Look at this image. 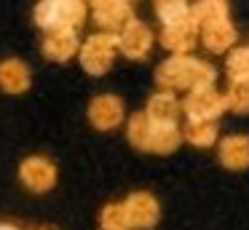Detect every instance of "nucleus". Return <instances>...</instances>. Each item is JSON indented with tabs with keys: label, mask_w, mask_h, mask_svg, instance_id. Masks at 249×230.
I'll list each match as a JSON object with an SVG mask.
<instances>
[{
	"label": "nucleus",
	"mask_w": 249,
	"mask_h": 230,
	"mask_svg": "<svg viewBox=\"0 0 249 230\" xmlns=\"http://www.w3.org/2000/svg\"><path fill=\"white\" fill-rule=\"evenodd\" d=\"M179 105H182V112L188 115L190 123H214L228 110L225 94L214 91V86H204V88L188 91Z\"/></svg>",
	"instance_id": "obj_5"
},
{
	"label": "nucleus",
	"mask_w": 249,
	"mask_h": 230,
	"mask_svg": "<svg viewBox=\"0 0 249 230\" xmlns=\"http://www.w3.org/2000/svg\"><path fill=\"white\" fill-rule=\"evenodd\" d=\"M228 99V110L233 112H249V80H241V83H231V88H228L225 94Z\"/></svg>",
	"instance_id": "obj_21"
},
{
	"label": "nucleus",
	"mask_w": 249,
	"mask_h": 230,
	"mask_svg": "<svg viewBox=\"0 0 249 230\" xmlns=\"http://www.w3.org/2000/svg\"><path fill=\"white\" fill-rule=\"evenodd\" d=\"M19 177H22V182L30 190L43 193V190H51V187H54L56 166L51 163L49 158H43V155H33V158H27L19 166Z\"/></svg>",
	"instance_id": "obj_9"
},
{
	"label": "nucleus",
	"mask_w": 249,
	"mask_h": 230,
	"mask_svg": "<svg viewBox=\"0 0 249 230\" xmlns=\"http://www.w3.org/2000/svg\"><path fill=\"white\" fill-rule=\"evenodd\" d=\"M156 14L163 24H174L190 16V3L188 0H156Z\"/></svg>",
	"instance_id": "obj_20"
},
{
	"label": "nucleus",
	"mask_w": 249,
	"mask_h": 230,
	"mask_svg": "<svg viewBox=\"0 0 249 230\" xmlns=\"http://www.w3.org/2000/svg\"><path fill=\"white\" fill-rule=\"evenodd\" d=\"M102 228L105 230H131L124 203H121V206H107L105 209L102 212Z\"/></svg>",
	"instance_id": "obj_22"
},
{
	"label": "nucleus",
	"mask_w": 249,
	"mask_h": 230,
	"mask_svg": "<svg viewBox=\"0 0 249 230\" xmlns=\"http://www.w3.org/2000/svg\"><path fill=\"white\" fill-rule=\"evenodd\" d=\"M33 83V75L30 67L22 59H6L0 62V88L6 94H24Z\"/></svg>",
	"instance_id": "obj_13"
},
{
	"label": "nucleus",
	"mask_w": 249,
	"mask_h": 230,
	"mask_svg": "<svg viewBox=\"0 0 249 230\" xmlns=\"http://www.w3.org/2000/svg\"><path fill=\"white\" fill-rule=\"evenodd\" d=\"M196 40H198V27L190 16L174 24H163L161 30V46L172 51V56H185L188 51H193Z\"/></svg>",
	"instance_id": "obj_7"
},
{
	"label": "nucleus",
	"mask_w": 249,
	"mask_h": 230,
	"mask_svg": "<svg viewBox=\"0 0 249 230\" xmlns=\"http://www.w3.org/2000/svg\"><path fill=\"white\" fill-rule=\"evenodd\" d=\"M190 19L196 21L198 30L206 24H214V21L231 19L228 16V0H196L190 5Z\"/></svg>",
	"instance_id": "obj_17"
},
{
	"label": "nucleus",
	"mask_w": 249,
	"mask_h": 230,
	"mask_svg": "<svg viewBox=\"0 0 249 230\" xmlns=\"http://www.w3.org/2000/svg\"><path fill=\"white\" fill-rule=\"evenodd\" d=\"M182 139L196 147H212L217 142V123H190L182 128Z\"/></svg>",
	"instance_id": "obj_18"
},
{
	"label": "nucleus",
	"mask_w": 249,
	"mask_h": 230,
	"mask_svg": "<svg viewBox=\"0 0 249 230\" xmlns=\"http://www.w3.org/2000/svg\"><path fill=\"white\" fill-rule=\"evenodd\" d=\"M220 160L228 169H247L249 166V137L233 134L220 142Z\"/></svg>",
	"instance_id": "obj_15"
},
{
	"label": "nucleus",
	"mask_w": 249,
	"mask_h": 230,
	"mask_svg": "<svg viewBox=\"0 0 249 230\" xmlns=\"http://www.w3.org/2000/svg\"><path fill=\"white\" fill-rule=\"evenodd\" d=\"M0 230H19V228H14V225H0Z\"/></svg>",
	"instance_id": "obj_24"
},
{
	"label": "nucleus",
	"mask_w": 249,
	"mask_h": 230,
	"mask_svg": "<svg viewBox=\"0 0 249 230\" xmlns=\"http://www.w3.org/2000/svg\"><path fill=\"white\" fill-rule=\"evenodd\" d=\"M142 112L153 123H177L179 112H182V105H179V99L172 91H158V94H153L147 99V107Z\"/></svg>",
	"instance_id": "obj_12"
},
{
	"label": "nucleus",
	"mask_w": 249,
	"mask_h": 230,
	"mask_svg": "<svg viewBox=\"0 0 249 230\" xmlns=\"http://www.w3.org/2000/svg\"><path fill=\"white\" fill-rule=\"evenodd\" d=\"M198 37L212 53H225V51H231V48H236L238 32H236V27L231 24V19H222V21H214V24L201 27Z\"/></svg>",
	"instance_id": "obj_11"
},
{
	"label": "nucleus",
	"mask_w": 249,
	"mask_h": 230,
	"mask_svg": "<svg viewBox=\"0 0 249 230\" xmlns=\"http://www.w3.org/2000/svg\"><path fill=\"white\" fill-rule=\"evenodd\" d=\"M217 72L212 64L196 56H172L158 64L156 70V86L161 91H196L204 86H214Z\"/></svg>",
	"instance_id": "obj_1"
},
{
	"label": "nucleus",
	"mask_w": 249,
	"mask_h": 230,
	"mask_svg": "<svg viewBox=\"0 0 249 230\" xmlns=\"http://www.w3.org/2000/svg\"><path fill=\"white\" fill-rule=\"evenodd\" d=\"M91 16H94V21L102 27V32L118 35V32L134 19V8H131V5H105V8H94Z\"/></svg>",
	"instance_id": "obj_16"
},
{
	"label": "nucleus",
	"mask_w": 249,
	"mask_h": 230,
	"mask_svg": "<svg viewBox=\"0 0 249 230\" xmlns=\"http://www.w3.org/2000/svg\"><path fill=\"white\" fill-rule=\"evenodd\" d=\"M86 3L94 11V8H105V5H131L134 0H86Z\"/></svg>",
	"instance_id": "obj_23"
},
{
	"label": "nucleus",
	"mask_w": 249,
	"mask_h": 230,
	"mask_svg": "<svg viewBox=\"0 0 249 230\" xmlns=\"http://www.w3.org/2000/svg\"><path fill=\"white\" fill-rule=\"evenodd\" d=\"M78 48H81L78 30H51V32H46L40 51L51 62H67V59H72L78 53Z\"/></svg>",
	"instance_id": "obj_10"
},
{
	"label": "nucleus",
	"mask_w": 249,
	"mask_h": 230,
	"mask_svg": "<svg viewBox=\"0 0 249 230\" xmlns=\"http://www.w3.org/2000/svg\"><path fill=\"white\" fill-rule=\"evenodd\" d=\"M89 121L97 131H113L124 123V102L115 94H99L89 105Z\"/></svg>",
	"instance_id": "obj_8"
},
{
	"label": "nucleus",
	"mask_w": 249,
	"mask_h": 230,
	"mask_svg": "<svg viewBox=\"0 0 249 230\" xmlns=\"http://www.w3.org/2000/svg\"><path fill=\"white\" fill-rule=\"evenodd\" d=\"M124 209H126V217H129L131 228H150L158 219V203L153 201V195H147V193H134V195H129V201L124 203Z\"/></svg>",
	"instance_id": "obj_14"
},
{
	"label": "nucleus",
	"mask_w": 249,
	"mask_h": 230,
	"mask_svg": "<svg viewBox=\"0 0 249 230\" xmlns=\"http://www.w3.org/2000/svg\"><path fill=\"white\" fill-rule=\"evenodd\" d=\"M35 24L40 30H78L86 21L83 0H40L35 5Z\"/></svg>",
	"instance_id": "obj_3"
},
{
	"label": "nucleus",
	"mask_w": 249,
	"mask_h": 230,
	"mask_svg": "<svg viewBox=\"0 0 249 230\" xmlns=\"http://www.w3.org/2000/svg\"><path fill=\"white\" fill-rule=\"evenodd\" d=\"M78 53H81V67L89 75H105L113 67V59L118 53V37L113 32H97L81 43Z\"/></svg>",
	"instance_id": "obj_4"
},
{
	"label": "nucleus",
	"mask_w": 249,
	"mask_h": 230,
	"mask_svg": "<svg viewBox=\"0 0 249 230\" xmlns=\"http://www.w3.org/2000/svg\"><path fill=\"white\" fill-rule=\"evenodd\" d=\"M115 37H118V51L129 59H145L153 48V32L140 19H131Z\"/></svg>",
	"instance_id": "obj_6"
},
{
	"label": "nucleus",
	"mask_w": 249,
	"mask_h": 230,
	"mask_svg": "<svg viewBox=\"0 0 249 230\" xmlns=\"http://www.w3.org/2000/svg\"><path fill=\"white\" fill-rule=\"evenodd\" d=\"M225 70H228V80H231V83H241V80H249V46L233 48V51L228 53Z\"/></svg>",
	"instance_id": "obj_19"
},
{
	"label": "nucleus",
	"mask_w": 249,
	"mask_h": 230,
	"mask_svg": "<svg viewBox=\"0 0 249 230\" xmlns=\"http://www.w3.org/2000/svg\"><path fill=\"white\" fill-rule=\"evenodd\" d=\"M126 137L142 153H158L166 155L174 153L182 142V128L177 123H153L145 112H134L126 123Z\"/></svg>",
	"instance_id": "obj_2"
}]
</instances>
